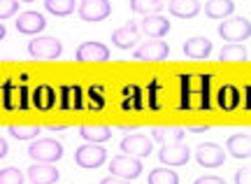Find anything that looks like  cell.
Masks as SVG:
<instances>
[{
    "instance_id": "obj_1",
    "label": "cell",
    "mask_w": 251,
    "mask_h": 184,
    "mask_svg": "<svg viewBox=\"0 0 251 184\" xmlns=\"http://www.w3.org/2000/svg\"><path fill=\"white\" fill-rule=\"evenodd\" d=\"M28 56H33L35 61H56L63 56V45L61 40L54 35H42L30 40L28 45Z\"/></svg>"
},
{
    "instance_id": "obj_2",
    "label": "cell",
    "mask_w": 251,
    "mask_h": 184,
    "mask_svg": "<svg viewBox=\"0 0 251 184\" xmlns=\"http://www.w3.org/2000/svg\"><path fill=\"white\" fill-rule=\"evenodd\" d=\"M28 154L37 163H56L63 158V145L54 138H35L28 147Z\"/></svg>"
},
{
    "instance_id": "obj_3",
    "label": "cell",
    "mask_w": 251,
    "mask_h": 184,
    "mask_svg": "<svg viewBox=\"0 0 251 184\" xmlns=\"http://www.w3.org/2000/svg\"><path fill=\"white\" fill-rule=\"evenodd\" d=\"M219 35L224 37L228 45H240L244 40H249V35H251L249 19H244V17L224 19L221 26H219Z\"/></svg>"
},
{
    "instance_id": "obj_4",
    "label": "cell",
    "mask_w": 251,
    "mask_h": 184,
    "mask_svg": "<svg viewBox=\"0 0 251 184\" xmlns=\"http://www.w3.org/2000/svg\"><path fill=\"white\" fill-rule=\"evenodd\" d=\"M142 163H140V158L135 157H128V154H119L109 161V173L114 177H121V180H137V177L142 175Z\"/></svg>"
},
{
    "instance_id": "obj_5",
    "label": "cell",
    "mask_w": 251,
    "mask_h": 184,
    "mask_svg": "<svg viewBox=\"0 0 251 184\" xmlns=\"http://www.w3.org/2000/svg\"><path fill=\"white\" fill-rule=\"evenodd\" d=\"M168 56H170L168 42L161 40V37H151V40L142 42L140 47H135L133 58L135 61H165Z\"/></svg>"
},
{
    "instance_id": "obj_6",
    "label": "cell",
    "mask_w": 251,
    "mask_h": 184,
    "mask_svg": "<svg viewBox=\"0 0 251 184\" xmlns=\"http://www.w3.org/2000/svg\"><path fill=\"white\" fill-rule=\"evenodd\" d=\"M75 161L79 168H86V170H93V168H100L105 161H107V149H102L96 142H89V145H81L77 152H75Z\"/></svg>"
},
{
    "instance_id": "obj_7",
    "label": "cell",
    "mask_w": 251,
    "mask_h": 184,
    "mask_svg": "<svg viewBox=\"0 0 251 184\" xmlns=\"http://www.w3.org/2000/svg\"><path fill=\"white\" fill-rule=\"evenodd\" d=\"M2 105L5 110H26L28 91L21 82H5L2 86Z\"/></svg>"
},
{
    "instance_id": "obj_8",
    "label": "cell",
    "mask_w": 251,
    "mask_h": 184,
    "mask_svg": "<svg viewBox=\"0 0 251 184\" xmlns=\"http://www.w3.org/2000/svg\"><path fill=\"white\" fill-rule=\"evenodd\" d=\"M196 161L202 168H219L226 161V149L216 142H202L196 149Z\"/></svg>"
},
{
    "instance_id": "obj_9",
    "label": "cell",
    "mask_w": 251,
    "mask_h": 184,
    "mask_svg": "<svg viewBox=\"0 0 251 184\" xmlns=\"http://www.w3.org/2000/svg\"><path fill=\"white\" fill-rule=\"evenodd\" d=\"M121 152L128 154V157H135V158H142V157H149L153 152V142L149 135H142V133H135V135H126L121 140Z\"/></svg>"
},
{
    "instance_id": "obj_10",
    "label": "cell",
    "mask_w": 251,
    "mask_h": 184,
    "mask_svg": "<svg viewBox=\"0 0 251 184\" xmlns=\"http://www.w3.org/2000/svg\"><path fill=\"white\" fill-rule=\"evenodd\" d=\"M112 14L109 0H81L79 2V19L84 21H105Z\"/></svg>"
},
{
    "instance_id": "obj_11",
    "label": "cell",
    "mask_w": 251,
    "mask_h": 184,
    "mask_svg": "<svg viewBox=\"0 0 251 184\" xmlns=\"http://www.w3.org/2000/svg\"><path fill=\"white\" fill-rule=\"evenodd\" d=\"M158 158H161L163 166H186L188 158H191V149L184 147L181 142H175V145H163L161 152H158Z\"/></svg>"
},
{
    "instance_id": "obj_12",
    "label": "cell",
    "mask_w": 251,
    "mask_h": 184,
    "mask_svg": "<svg viewBox=\"0 0 251 184\" xmlns=\"http://www.w3.org/2000/svg\"><path fill=\"white\" fill-rule=\"evenodd\" d=\"M75 58L79 63H98V61L105 63V61H109V49L100 42H84V45L77 47Z\"/></svg>"
},
{
    "instance_id": "obj_13",
    "label": "cell",
    "mask_w": 251,
    "mask_h": 184,
    "mask_svg": "<svg viewBox=\"0 0 251 184\" xmlns=\"http://www.w3.org/2000/svg\"><path fill=\"white\" fill-rule=\"evenodd\" d=\"M47 28V19L40 14V12H24L17 17V30L24 33V35H40Z\"/></svg>"
},
{
    "instance_id": "obj_14",
    "label": "cell",
    "mask_w": 251,
    "mask_h": 184,
    "mask_svg": "<svg viewBox=\"0 0 251 184\" xmlns=\"http://www.w3.org/2000/svg\"><path fill=\"white\" fill-rule=\"evenodd\" d=\"M112 42L117 49H133L140 42V28L135 26V21H128L112 33Z\"/></svg>"
},
{
    "instance_id": "obj_15",
    "label": "cell",
    "mask_w": 251,
    "mask_h": 184,
    "mask_svg": "<svg viewBox=\"0 0 251 184\" xmlns=\"http://www.w3.org/2000/svg\"><path fill=\"white\" fill-rule=\"evenodd\" d=\"M26 177L33 184H56L58 182V168H54V163H33L28 168Z\"/></svg>"
},
{
    "instance_id": "obj_16",
    "label": "cell",
    "mask_w": 251,
    "mask_h": 184,
    "mask_svg": "<svg viewBox=\"0 0 251 184\" xmlns=\"http://www.w3.org/2000/svg\"><path fill=\"white\" fill-rule=\"evenodd\" d=\"M140 33H144L147 37H163L170 33V21L161 14H151V17H144L140 24Z\"/></svg>"
},
{
    "instance_id": "obj_17",
    "label": "cell",
    "mask_w": 251,
    "mask_h": 184,
    "mask_svg": "<svg viewBox=\"0 0 251 184\" xmlns=\"http://www.w3.org/2000/svg\"><path fill=\"white\" fill-rule=\"evenodd\" d=\"M212 54V42L202 35H196V37H188L184 42V56L186 58H193V61H202L207 56Z\"/></svg>"
},
{
    "instance_id": "obj_18",
    "label": "cell",
    "mask_w": 251,
    "mask_h": 184,
    "mask_svg": "<svg viewBox=\"0 0 251 184\" xmlns=\"http://www.w3.org/2000/svg\"><path fill=\"white\" fill-rule=\"evenodd\" d=\"M84 105V91H81L79 84H65L61 89V110L72 112V110H81Z\"/></svg>"
},
{
    "instance_id": "obj_19",
    "label": "cell",
    "mask_w": 251,
    "mask_h": 184,
    "mask_svg": "<svg viewBox=\"0 0 251 184\" xmlns=\"http://www.w3.org/2000/svg\"><path fill=\"white\" fill-rule=\"evenodd\" d=\"M33 96V107L40 112H47L51 110L56 103H58V93L49 86V84H40V86H35V91L30 93Z\"/></svg>"
},
{
    "instance_id": "obj_20",
    "label": "cell",
    "mask_w": 251,
    "mask_h": 184,
    "mask_svg": "<svg viewBox=\"0 0 251 184\" xmlns=\"http://www.w3.org/2000/svg\"><path fill=\"white\" fill-rule=\"evenodd\" d=\"M226 149H228V154L235 158H249V154H251L249 133H235V135H230L228 142H226Z\"/></svg>"
},
{
    "instance_id": "obj_21",
    "label": "cell",
    "mask_w": 251,
    "mask_h": 184,
    "mask_svg": "<svg viewBox=\"0 0 251 184\" xmlns=\"http://www.w3.org/2000/svg\"><path fill=\"white\" fill-rule=\"evenodd\" d=\"M240 98H242V93L235 89L233 84H224L219 93H216V103H219V107L224 112H233L237 110V105H240Z\"/></svg>"
},
{
    "instance_id": "obj_22",
    "label": "cell",
    "mask_w": 251,
    "mask_h": 184,
    "mask_svg": "<svg viewBox=\"0 0 251 184\" xmlns=\"http://www.w3.org/2000/svg\"><path fill=\"white\" fill-rule=\"evenodd\" d=\"M168 9L177 19H193L200 12V2L198 0H170Z\"/></svg>"
},
{
    "instance_id": "obj_23",
    "label": "cell",
    "mask_w": 251,
    "mask_h": 184,
    "mask_svg": "<svg viewBox=\"0 0 251 184\" xmlns=\"http://www.w3.org/2000/svg\"><path fill=\"white\" fill-rule=\"evenodd\" d=\"M235 12L233 0H207L205 2V14L209 19H228Z\"/></svg>"
},
{
    "instance_id": "obj_24",
    "label": "cell",
    "mask_w": 251,
    "mask_h": 184,
    "mask_svg": "<svg viewBox=\"0 0 251 184\" xmlns=\"http://www.w3.org/2000/svg\"><path fill=\"white\" fill-rule=\"evenodd\" d=\"M79 135L86 142H96V145H102L112 138V129L107 126H81L79 129Z\"/></svg>"
},
{
    "instance_id": "obj_25",
    "label": "cell",
    "mask_w": 251,
    "mask_h": 184,
    "mask_svg": "<svg viewBox=\"0 0 251 184\" xmlns=\"http://www.w3.org/2000/svg\"><path fill=\"white\" fill-rule=\"evenodd\" d=\"M121 107L128 112H140L144 107L142 103V91L140 86H126L124 89V98H121Z\"/></svg>"
},
{
    "instance_id": "obj_26",
    "label": "cell",
    "mask_w": 251,
    "mask_h": 184,
    "mask_svg": "<svg viewBox=\"0 0 251 184\" xmlns=\"http://www.w3.org/2000/svg\"><path fill=\"white\" fill-rule=\"evenodd\" d=\"M186 135L184 129H153L151 131V140L161 142V145H175V142H181Z\"/></svg>"
},
{
    "instance_id": "obj_27",
    "label": "cell",
    "mask_w": 251,
    "mask_h": 184,
    "mask_svg": "<svg viewBox=\"0 0 251 184\" xmlns=\"http://www.w3.org/2000/svg\"><path fill=\"white\" fill-rule=\"evenodd\" d=\"M219 58L224 61V63H235V61H249V49L242 45H226L221 49V54Z\"/></svg>"
},
{
    "instance_id": "obj_28",
    "label": "cell",
    "mask_w": 251,
    "mask_h": 184,
    "mask_svg": "<svg viewBox=\"0 0 251 184\" xmlns=\"http://www.w3.org/2000/svg\"><path fill=\"white\" fill-rule=\"evenodd\" d=\"M165 7L163 0H130V9L142 14V17H151V14H158L161 9Z\"/></svg>"
},
{
    "instance_id": "obj_29",
    "label": "cell",
    "mask_w": 251,
    "mask_h": 184,
    "mask_svg": "<svg viewBox=\"0 0 251 184\" xmlns=\"http://www.w3.org/2000/svg\"><path fill=\"white\" fill-rule=\"evenodd\" d=\"M45 9L54 17H68L77 9L75 0H45Z\"/></svg>"
},
{
    "instance_id": "obj_30",
    "label": "cell",
    "mask_w": 251,
    "mask_h": 184,
    "mask_svg": "<svg viewBox=\"0 0 251 184\" xmlns=\"http://www.w3.org/2000/svg\"><path fill=\"white\" fill-rule=\"evenodd\" d=\"M198 82H200V89H198V93H200V103H198V107L202 112H207L209 107H212V75H200L198 77Z\"/></svg>"
},
{
    "instance_id": "obj_31",
    "label": "cell",
    "mask_w": 251,
    "mask_h": 184,
    "mask_svg": "<svg viewBox=\"0 0 251 184\" xmlns=\"http://www.w3.org/2000/svg\"><path fill=\"white\" fill-rule=\"evenodd\" d=\"M149 184H179V175L170 168H156L149 173Z\"/></svg>"
},
{
    "instance_id": "obj_32",
    "label": "cell",
    "mask_w": 251,
    "mask_h": 184,
    "mask_svg": "<svg viewBox=\"0 0 251 184\" xmlns=\"http://www.w3.org/2000/svg\"><path fill=\"white\" fill-rule=\"evenodd\" d=\"M40 126H9V133L12 138L17 140H35L40 135Z\"/></svg>"
},
{
    "instance_id": "obj_33",
    "label": "cell",
    "mask_w": 251,
    "mask_h": 184,
    "mask_svg": "<svg viewBox=\"0 0 251 184\" xmlns=\"http://www.w3.org/2000/svg\"><path fill=\"white\" fill-rule=\"evenodd\" d=\"M86 96L91 98V110H102L105 107V89L100 84H93Z\"/></svg>"
},
{
    "instance_id": "obj_34",
    "label": "cell",
    "mask_w": 251,
    "mask_h": 184,
    "mask_svg": "<svg viewBox=\"0 0 251 184\" xmlns=\"http://www.w3.org/2000/svg\"><path fill=\"white\" fill-rule=\"evenodd\" d=\"M181 101H179V110H191V75H181Z\"/></svg>"
},
{
    "instance_id": "obj_35",
    "label": "cell",
    "mask_w": 251,
    "mask_h": 184,
    "mask_svg": "<svg viewBox=\"0 0 251 184\" xmlns=\"http://www.w3.org/2000/svg\"><path fill=\"white\" fill-rule=\"evenodd\" d=\"M0 184H24V173L19 168H2L0 170Z\"/></svg>"
},
{
    "instance_id": "obj_36",
    "label": "cell",
    "mask_w": 251,
    "mask_h": 184,
    "mask_svg": "<svg viewBox=\"0 0 251 184\" xmlns=\"http://www.w3.org/2000/svg\"><path fill=\"white\" fill-rule=\"evenodd\" d=\"M19 12V0H0V19H9Z\"/></svg>"
},
{
    "instance_id": "obj_37",
    "label": "cell",
    "mask_w": 251,
    "mask_h": 184,
    "mask_svg": "<svg viewBox=\"0 0 251 184\" xmlns=\"http://www.w3.org/2000/svg\"><path fill=\"white\" fill-rule=\"evenodd\" d=\"M161 82H156V79H153L151 84H149V107H151V110H158V107H161V98H158V96H161Z\"/></svg>"
},
{
    "instance_id": "obj_38",
    "label": "cell",
    "mask_w": 251,
    "mask_h": 184,
    "mask_svg": "<svg viewBox=\"0 0 251 184\" xmlns=\"http://www.w3.org/2000/svg\"><path fill=\"white\" fill-rule=\"evenodd\" d=\"M235 184H251V170L249 168H240L235 173Z\"/></svg>"
},
{
    "instance_id": "obj_39",
    "label": "cell",
    "mask_w": 251,
    "mask_h": 184,
    "mask_svg": "<svg viewBox=\"0 0 251 184\" xmlns=\"http://www.w3.org/2000/svg\"><path fill=\"white\" fill-rule=\"evenodd\" d=\"M193 184H226V180H221V177H216V175H202V177H198Z\"/></svg>"
},
{
    "instance_id": "obj_40",
    "label": "cell",
    "mask_w": 251,
    "mask_h": 184,
    "mask_svg": "<svg viewBox=\"0 0 251 184\" xmlns=\"http://www.w3.org/2000/svg\"><path fill=\"white\" fill-rule=\"evenodd\" d=\"M100 184H130L128 180H121V177H114V175H109V177H105Z\"/></svg>"
},
{
    "instance_id": "obj_41",
    "label": "cell",
    "mask_w": 251,
    "mask_h": 184,
    "mask_svg": "<svg viewBox=\"0 0 251 184\" xmlns=\"http://www.w3.org/2000/svg\"><path fill=\"white\" fill-rule=\"evenodd\" d=\"M7 152H9L7 142H5V138H0V158H2V157H7Z\"/></svg>"
},
{
    "instance_id": "obj_42",
    "label": "cell",
    "mask_w": 251,
    "mask_h": 184,
    "mask_svg": "<svg viewBox=\"0 0 251 184\" xmlns=\"http://www.w3.org/2000/svg\"><path fill=\"white\" fill-rule=\"evenodd\" d=\"M249 91H251V86L247 84V89H244V107L249 110Z\"/></svg>"
},
{
    "instance_id": "obj_43",
    "label": "cell",
    "mask_w": 251,
    "mask_h": 184,
    "mask_svg": "<svg viewBox=\"0 0 251 184\" xmlns=\"http://www.w3.org/2000/svg\"><path fill=\"white\" fill-rule=\"evenodd\" d=\"M205 131H209V126H193V129H191V133H205Z\"/></svg>"
},
{
    "instance_id": "obj_44",
    "label": "cell",
    "mask_w": 251,
    "mask_h": 184,
    "mask_svg": "<svg viewBox=\"0 0 251 184\" xmlns=\"http://www.w3.org/2000/svg\"><path fill=\"white\" fill-rule=\"evenodd\" d=\"M5 37H7V28L0 24V40H5Z\"/></svg>"
},
{
    "instance_id": "obj_45",
    "label": "cell",
    "mask_w": 251,
    "mask_h": 184,
    "mask_svg": "<svg viewBox=\"0 0 251 184\" xmlns=\"http://www.w3.org/2000/svg\"><path fill=\"white\" fill-rule=\"evenodd\" d=\"M24 2H35V0H24Z\"/></svg>"
}]
</instances>
